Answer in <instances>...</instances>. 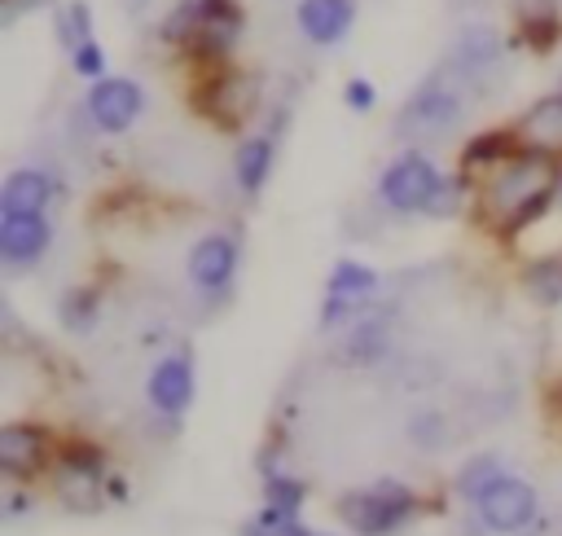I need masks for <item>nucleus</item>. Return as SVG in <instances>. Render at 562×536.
Returning a JSON list of instances; mask_svg holds the SVG:
<instances>
[{
	"instance_id": "nucleus-1",
	"label": "nucleus",
	"mask_w": 562,
	"mask_h": 536,
	"mask_svg": "<svg viewBox=\"0 0 562 536\" xmlns=\"http://www.w3.org/2000/svg\"><path fill=\"white\" fill-rule=\"evenodd\" d=\"M558 193H562V163L549 154L522 149L505 167H496L487 180H479V215L487 228L514 237L527 224H536Z\"/></svg>"
},
{
	"instance_id": "nucleus-2",
	"label": "nucleus",
	"mask_w": 562,
	"mask_h": 536,
	"mask_svg": "<svg viewBox=\"0 0 562 536\" xmlns=\"http://www.w3.org/2000/svg\"><path fill=\"white\" fill-rule=\"evenodd\" d=\"M241 31H246V13L237 0H180L162 18V40L211 70L228 66Z\"/></svg>"
},
{
	"instance_id": "nucleus-3",
	"label": "nucleus",
	"mask_w": 562,
	"mask_h": 536,
	"mask_svg": "<svg viewBox=\"0 0 562 536\" xmlns=\"http://www.w3.org/2000/svg\"><path fill=\"white\" fill-rule=\"evenodd\" d=\"M461 189H465V176H443L422 149H404L400 158H391L378 176V198L382 206L400 211V215H452L457 202H461Z\"/></svg>"
},
{
	"instance_id": "nucleus-4",
	"label": "nucleus",
	"mask_w": 562,
	"mask_h": 536,
	"mask_svg": "<svg viewBox=\"0 0 562 536\" xmlns=\"http://www.w3.org/2000/svg\"><path fill=\"white\" fill-rule=\"evenodd\" d=\"M259 97H263V83H259L255 70H246V66H215L193 88V110L202 119H211L215 127H224V132H241L255 119Z\"/></svg>"
},
{
	"instance_id": "nucleus-5",
	"label": "nucleus",
	"mask_w": 562,
	"mask_h": 536,
	"mask_svg": "<svg viewBox=\"0 0 562 536\" xmlns=\"http://www.w3.org/2000/svg\"><path fill=\"white\" fill-rule=\"evenodd\" d=\"M334 510H338L342 527H351L356 536H391L417 514V496H413V488L382 479V483L342 492Z\"/></svg>"
},
{
	"instance_id": "nucleus-6",
	"label": "nucleus",
	"mask_w": 562,
	"mask_h": 536,
	"mask_svg": "<svg viewBox=\"0 0 562 536\" xmlns=\"http://www.w3.org/2000/svg\"><path fill=\"white\" fill-rule=\"evenodd\" d=\"M53 492L70 514H97L110 496V470L101 448L92 444H66L53 461Z\"/></svg>"
},
{
	"instance_id": "nucleus-7",
	"label": "nucleus",
	"mask_w": 562,
	"mask_h": 536,
	"mask_svg": "<svg viewBox=\"0 0 562 536\" xmlns=\"http://www.w3.org/2000/svg\"><path fill=\"white\" fill-rule=\"evenodd\" d=\"M461 123V92L452 83H443L439 75H430L422 88L408 92V101L400 105L395 119V136L400 141H439Z\"/></svg>"
},
{
	"instance_id": "nucleus-8",
	"label": "nucleus",
	"mask_w": 562,
	"mask_h": 536,
	"mask_svg": "<svg viewBox=\"0 0 562 536\" xmlns=\"http://www.w3.org/2000/svg\"><path fill=\"white\" fill-rule=\"evenodd\" d=\"M470 510H474V523H479L483 532L514 536V532L531 527V518H536V510H540V496H536V488H531L527 479L505 474V479H496Z\"/></svg>"
},
{
	"instance_id": "nucleus-9",
	"label": "nucleus",
	"mask_w": 562,
	"mask_h": 536,
	"mask_svg": "<svg viewBox=\"0 0 562 536\" xmlns=\"http://www.w3.org/2000/svg\"><path fill=\"white\" fill-rule=\"evenodd\" d=\"M378 290V272L360 259H338L329 281H325V303H321V330H334L351 316H360L369 308Z\"/></svg>"
},
{
	"instance_id": "nucleus-10",
	"label": "nucleus",
	"mask_w": 562,
	"mask_h": 536,
	"mask_svg": "<svg viewBox=\"0 0 562 536\" xmlns=\"http://www.w3.org/2000/svg\"><path fill=\"white\" fill-rule=\"evenodd\" d=\"M83 110H88L92 127H101L105 136H119V132H127V127L140 119L145 92H140V83L127 79V75H105V79H97V83L88 88Z\"/></svg>"
},
{
	"instance_id": "nucleus-11",
	"label": "nucleus",
	"mask_w": 562,
	"mask_h": 536,
	"mask_svg": "<svg viewBox=\"0 0 562 536\" xmlns=\"http://www.w3.org/2000/svg\"><path fill=\"white\" fill-rule=\"evenodd\" d=\"M237 259H241V242L233 233L215 228V233L193 242L184 268H189V281L211 299V294H228V286L237 277Z\"/></svg>"
},
{
	"instance_id": "nucleus-12",
	"label": "nucleus",
	"mask_w": 562,
	"mask_h": 536,
	"mask_svg": "<svg viewBox=\"0 0 562 536\" xmlns=\"http://www.w3.org/2000/svg\"><path fill=\"white\" fill-rule=\"evenodd\" d=\"M48 466V435L35 422H9L0 426V474L4 479H31Z\"/></svg>"
},
{
	"instance_id": "nucleus-13",
	"label": "nucleus",
	"mask_w": 562,
	"mask_h": 536,
	"mask_svg": "<svg viewBox=\"0 0 562 536\" xmlns=\"http://www.w3.org/2000/svg\"><path fill=\"white\" fill-rule=\"evenodd\" d=\"M509 127H514L522 149H536V154H549L562 163V92L536 97Z\"/></svg>"
},
{
	"instance_id": "nucleus-14",
	"label": "nucleus",
	"mask_w": 562,
	"mask_h": 536,
	"mask_svg": "<svg viewBox=\"0 0 562 536\" xmlns=\"http://www.w3.org/2000/svg\"><path fill=\"white\" fill-rule=\"evenodd\" d=\"M145 395L154 404V413L162 417H180L189 404H193V360L189 351H176V356H162L145 382Z\"/></svg>"
},
{
	"instance_id": "nucleus-15",
	"label": "nucleus",
	"mask_w": 562,
	"mask_h": 536,
	"mask_svg": "<svg viewBox=\"0 0 562 536\" xmlns=\"http://www.w3.org/2000/svg\"><path fill=\"white\" fill-rule=\"evenodd\" d=\"M53 242L48 215H0V259L4 268H31Z\"/></svg>"
},
{
	"instance_id": "nucleus-16",
	"label": "nucleus",
	"mask_w": 562,
	"mask_h": 536,
	"mask_svg": "<svg viewBox=\"0 0 562 536\" xmlns=\"http://www.w3.org/2000/svg\"><path fill=\"white\" fill-rule=\"evenodd\" d=\"M294 22H299L303 40L329 48L356 26V0H299Z\"/></svg>"
},
{
	"instance_id": "nucleus-17",
	"label": "nucleus",
	"mask_w": 562,
	"mask_h": 536,
	"mask_svg": "<svg viewBox=\"0 0 562 536\" xmlns=\"http://www.w3.org/2000/svg\"><path fill=\"white\" fill-rule=\"evenodd\" d=\"M272 163H277V123L268 132H250L237 154H233V176H237V189L246 198H259L268 176H272Z\"/></svg>"
},
{
	"instance_id": "nucleus-18",
	"label": "nucleus",
	"mask_w": 562,
	"mask_h": 536,
	"mask_svg": "<svg viewBox=\"0 0 562 536\" xmlns=\"http://www.w3.org/2000/svg\"><path fill=\"white\" fill-rule=\"evenodd\" d=\"M53 202V176L40 167H18L0 185V215H44Z\"/></svg>"
},
{
	"instance_id": "nucleus-19",
	"label": "nucleus",
	"mask_w": 562,
	"mask_h": 536,
	"mask_svg": "<svg viewBox=\"0 0 562 536\" xmlns=\"http://www.w3.org/2000/svg\"><path fill=\"white\" fill-rule=\"evenodd\" d=\"M509 13L518 22V35L531 53H549L562 40V0H509Z\"/></svg>"
},
{
	"instance_id": "nucleus-20",
	"label": "nucleus",
	"mask_w": 562,
	"mask_h": 536,
	"mask_svg": "<svg viewBox=\"0 0 562 536\" xmlns=\"http://www.w3.org/2000/svg\"><path fill=\"white\" fill-rule=\"evenodd\" d=\"M514 154H522L514 127L479 132V136H470L465 149H461V176H465V180H470V176H483V180H487V176H492L496 167H505Z\"/></svg>"
},
{
	"instance_id": "nucleus-21",
	"label": "nucleus",
	"mask_w": 562,
	"mask_h": 536,
	"mask_svg": "<svg viewBox=\"0 0 562 536\" xmlns=\"http://www.w3.org/2000/svg\"><path fill=\"white\" fill-rule=\"evenodd\" d=\"M522 286L540 308H558L562 303V250L540 255L522 268Z\"/></svg>"
},
{
	"instance_id": "nucleus-22",
	"label": "nucleus",
	"mask_w": 562,
	"mask_h": 536,
	"mask_svg": "<svg viewBox=\"0 0 562 536\" xmlns=\"http://www.w3.org/2000/svg\"><path fill=\"white\" fill-rule=\"evenodd\" d=\"M101 316V294L92 286H75L57 299V321L70 330V334H88Z\"/></svg>"
},
{
	"instance_id": "nucleus-23",
	"label": "nucleus",
	"mask_w": 562,
	"mask_h": 536,
	"mask_svg": "<svg viewBox=\"0 0 562 536\" xmlns=\"http://www.w3.org/2000/svg\"><path fill=\"white\" fill-rule=\"evenodd\" d=\"M53 31H57V40H61L66 57H70L75 48H83V44L92 40V9H88L83 0H70V4H61V9L53 13Z\"/></svg>"
},
{
	"instance_id": "nucleus-24",
	"label": "nucleus",
	"mask_w": 562,
	"mask_h": 536,
	"mask_svg": "<svg viewBox=\"0 0 562 536\" xmlns=\"http://www.w3.org/2000/svg\"><path fill=\"white\" fill-rule=\"evenodd\" d=\"M496 479H505V466H501V457H492V453H479V457H470L461 470H457V492L474 505Z\"/></svg>"
},
{
	"instance_id": "nucleus-25",
	"label": "nucleus",
	"mask_w": 562,
	"mask_h": 536,
	"mask_svg": "<svg viewBox=\"0 0 562 536\" xmlns=\"http://www.w3.org/2000/svg\"><path fill=\"white\" fill-rule=\"evenodd\" d=\"M382 351H386V316L378 312V316L356 321V330L347 334V360L369 365V360H378Z\"/></svg>"
},
{
	"instance_id": "nucleus-26",
	"label": "nucleus",
	"mask_w": 562,
	"mask_h": 536,
	"mask_svg": "<svg viewBox=\"0 0 562 536\" xmlns=\"http://www.w3.org/2000/svg\"><path fill=\"white\" fill-rule=\"evenodd\" d=\"M492 57H496V35L483 31V26H470V31L452 44L457 70H483V66H492Z\"/></svg>"
},
{
	"instance_id": "nucleus-27",
	"label": "nucleus",
	"mask_w": 562,
	"mask_h": 536,
	"mask_svg": "<svg viewBox=\"0 0 562 536\" xmlns=\"http://www.w3.org/2000/svg\"><path fill=\"white\" fill-rule=\"evenodd\" d=\"M303 501H307V483H303V479L268 474V483H263V505H268V510L299 518V505H303Z\"/></svg>"
},
{
	"instance_id": "nucleus-28",
	"label": "nucleus",
	"mask_w": 562,
	"mask_h": 536,
	"mask_svg": "<svg viewBox=\"0 0 562 536\" xmlns=\"http://www.w3.org/2000/svg\"><path fill=\"white\" fill-rule=\"evenodd\" d=\"M241 536H316L312 527H303V518H290V514H277V510H259V518H250L241 527Z\"/></svg>"
},
{
	"instance_id": "nucleus-29",
	"label": "nucleus",
	"mask_w": 562,
	"mask_h": 536,
	"mask_svg": "<svg viewBox=\"0 0 562 536\" xmlns=\"http://www.w3.org/2000/svg\"><path fill=\"white\" fill-rule=\"evenodd\" d=\"M70 70H75L79 79H92V83L105 79V48H101L97 40H88L83 48L70 53Z\"/></svg>"
},
{
	"instance_id": "nucleus-30",
	"label": "nucleus",
	"mask_w": 562,
	"mask_h": 536,
	"mask_svg": "<svg viewBox=\"0 0 562 536\" xmlns=\"http://www.w3.org/2000/svg\"><path fill=\"white\" fill-rule=\"evenodd\" d=\"M342 101L356 110V114H364V110H373V101H378V92H373V83L364 79V75H351L347 83H342Z\"/></svg>"
},
{
	"instance_id": "nucleus-31",
	"label": "nucleus",
	"mask_w": 562,
	"mask_h": 536,
	"mask_svg": "<svg viewBox=\"0 0 562 536\" xmlns=\"http://www.w3.org/2000/svg\"><path fill=\"white\" fill-rule=\"evenodd\" d=\"M31 4H44V0H0V13H4V22H13V18H22Z\"/></svg>"
},
{
	"instance_id": "nucleus-32",
	"label": "nucleus",
	"mask_w": 562,
	"mask_h": 536,
	"mask_svg": "<svg viewBox=\"0 0 562 536\" xmlns=\"http://www.w3.org/2000/svg\"><path fill=\"white\" fill-rule=\"evenodd\" d=\"M558 92H562V79H558Z\"/></svg>"
},
{
	"instance_id": "nucleus-33",
	"label": "nucleus",
	"mask_w": 562,
	"mask_h": 536,
	"mask_svg": "<svg viewBox=\"0 0 562 536\" xmlns=\"http://www.w3.org/2000/svg\"><path fill=\"white\" fill-rule=\"evenodd\" d=\"M558 198H562V193H558Z\"/></svg>"
}]
</instances>
